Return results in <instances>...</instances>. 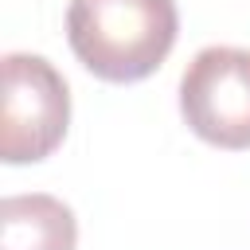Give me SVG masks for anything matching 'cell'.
<instances>
[{"instance_id": "6da1fadb", "label": "cell", "mask_w": 250, "mask_h": 250, "mask_svg": "<svg viewBox=\"0 0 250 250\" xmlns=\"http://www.w3.org/2000/svg\"><path fill=\"white\" fill-rule=\"evenodd\" d=\"M176 0H70L66 39L102 82L148 78L176 43Z\"/></svg>"}, {"instance_id": "7a4b0ae2", "label": "cell", "mask_w": 250, "mask_h": 250, "mask_svg": "<svg viewBox=\"0 0 250 250\" xmlns=\"http://www.w3.org/2000/svg\"><path fill=\"white\" fill-rule=\"evenodd\" d=\"M70 125V94L43 55H4V164L47 160Z\"/></svg>"}, {"instance_id": "3957f363", "label": "cell", "mask_w": 250, "mask_h": 250, "mask_svg": "<svg viewBox=\"0 0 250 250\" xmlns=\"http://www.w3.org/2000/svg\"><path fill=\"white\" fill-rule=\"evenodd\" d=\"M188 129L215 148H250V51L203 47L180 78Z\"/></svg>"}, {"instance_id": "277c9868", "label": "cell", "mask_w": 250, "mask_h": 250, "mask_svg": "<svg viewBox=\"0 0 250 250\" xmlns=\"http://www.w3.org/2000/svg\"><path fill=\"white\" fill-rule=\"evenodd\" d=\"M74 211L43 191L8 195L0 203V250H74Z\"/></svg>"}]
</instances>
